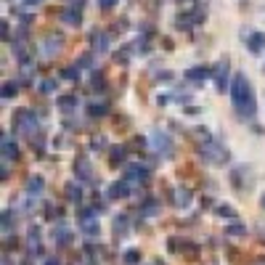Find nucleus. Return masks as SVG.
I'll use <instances>...</instances> for the list:
<instances>
[{"mask_svg":"<svg viewBox=\"0 0 265 265\" xmlns=\"http://www.w3.org/2000/svg\"><path fill=\"white\" fill-rule=\"evenodd\" d=\"M231 101H234L236 111L241 117H252L255 114V95H252L249 80L244 75H236L234 77V85H231Z\"/></svg>","mask_w":265,"mask_h":265,"instance_id":"nucleus-1","label":"nucleus"},{"mask_svg":"<svg viewBox=\"0 0 265 265\" xmlns=\"http://www.w3.org/2000/svg\"><path fill=\"white\" fill-rule=\"evenodd\" d=\"M199 156L207 162V165H225L228 162V149H223L220 143H202V149H199Z\"/></svg>","mask_w":265,"mask_h":265,"instance_id":"nucleus-2","label":"nucleus"},{"mask_svg":"<svg viewBox=\"0 0 265 265\" xmlns=\"http://www.w3.org/2000/svg\"><path fill=\"white\" fill-rule=\"evenodd\" d=\"M14 125H16V130H19L21 135H32V133L37 130L35 114H32L30 109H19V111H16V117H14Z\"/></svg>","mask_w":265,"mask_h":265,"instance_id":"nucleus-3","label":"nucleus"},{"mask_svg":"<svg viewBox=\"0 0 265 265\" xmlns=\"http://www.w3.org/2000/svg\"><path fill=\"white\" fill-rule=\"evenodd\" d=\"M80 228L85 231L88 236H95V234H98V218L93 215V210H85V212L80 215Z\"/></svg>","mask_w":265,"mask_h":265,"instance_id":"nucleus-4","label":"nucleus"},{"mask_svg":"<svg viewBox=\"0 0 265 265\" xmlns=\"http://www.w3.org/2000/svg\"><path fill=\"white\" fill-rule=\"evenodd\" d=\"M16 156H19V146L14 143L11 135H3V159L8 162V159H16Z\"/></svg>","mask_w":265,"mask_h":265,"instance_id":"nucleus-5","label":"nucleus"},{"mask_svg":"<svg viewBox=\"0 0 265 265\" xmlns=\"http://www.w3.org/2000/svg\"><path fill=\"white\" fill-rule=\"evenodd\" d=\"M109 196L111 199H125V196H130V186H127L125 180H117V183H111Z\"/></svg>","mask_w":265,"mask_h":265,"instance_id":"nucleus-6","label":"nucleus"},{"mask_svg":"<svg viewBox=\"0 0 265 265\" xmlns=\"http://www.w3.org/2000/svg\"><path fill=\"white\" fill-rule=\"evenodd\" d=\"M225 80H228V61H220L218 64V69H215V85H218V90H225Z\"/></svg>","mask_w":265,"mask_h":265,"instance_id":"nucleus-7","label":"nucleus"},{"mask_svg":"<svg viewBox=\"0 0 265 265\" xmlns=\"http://www.w3.org/2000/svg\"><path fill=\"white\" fill-rule=\"evenodd\" d=\"M127 178H130V180H140V183H146V180H149V170H146L143 165H130V167H127Z\"/></svg>","mask_w":265,"mask_h":265,"instance_id":"nucleus-8","label":"nucleus"},{"mask_svg":"<svg viewBox=\"0 0 265 265\" xmlns=\"http://www.w3.org/2000/svg\"><path fill=\"white\" fill-rule=\"evenodd\" d=\"M61 35H48V40H45V48H43V53L45 56H53V53H59V48H61Z\"/></svg>","mask_w":265,"mask_h":265,"instance_id":"nucleus-9","label":"nucleus"},{"mask_svg":"<svg viewBox=\"0 0 265 265\" xmlns=\"http://www.w3.org/2000/svg\"><path fill=\"white\" fill-rule=\"evenodd\" d=\"M75 172H77V178H82V180H90V162L85 159V156H80V159H77V165H75Z\"/></svg>","mask_w":265,"mask_h":265,"instance_id":"nucleus-10","label":"nucleus"},{"mask_svg":"<svg viewBox=\"0 0 265 265\" xmlns=\"http://www.w3.org/2000/svg\"><path fill=\"white\" fill-rule=\"evenodd\" d=\"M263 48H265V35H263V32L249 35V50H252V53H260Z\"/></svg>","mask_w":265,"mask_h":265,"instance_id":"nucleus-11","label":"nucleus"},{"mask_svg":"<svg viewBox=\"0 0 265 265\" xmlns=\"http://www.w3.org/2000/svg\"><path fill=\"white\" fill-rule=\"evenodd\" d=\"M186 77H188V80H207V77H210V69H207V66H194V69L186 72Z\"/></svg>","mask_w":265,"mask_h":265,"instance_id":"nucleus-12","label":"nucleus"},{"mask_svg":"<svg viewBox=\"0 0 265 265\" xmlns=\"http://www.w3.org/2000/svg\"><path fill=\"white\" fill-rule=\"evenodd\" d=\"M64 191H66V199H69V202H80L82 199V188L77 183H66Z\"/></svg>","mask_w":265,"mask_h":265,"instance_id":"nucleus-13","label":"nucleus"},{"mask_svg":"<svg viewBox=\"0 0 265 265\" xmlns=\"http://www.w3.org/2000/svg\"><path fill=\"white\" fill-rule=\"evenodd\" d=\"M61 19H64L66 24L77 27V24H80V11H77V8H66L64 14H61Z\"/></svg>","mask_w":265,"mask_h":265,"instance_id":"nucleus-14","label":"nucleus"},{"mask_svg":"<svg viewBox=\"0 0 265 265\" xmlns=\"http://www.w3.org/2000/svg\"><path fill=\"white\" fill-rule=\"evenodd\" d=\"M175 204L178 207H188L191 204V191L188 188H178L175 191Z\"/></svg>","mask_w":265,"mask_h":265,"instance_id":"nucleus-15","label":"nucleus"},{"mask_svg":"<svg viewBox=\"0 0 265 265\" xmlns=\"http://www.w3.org/2000/svg\"><path fill=\"white\" fill-rule=\"evenodd\" d=\"M77 106V95H61L59 98V109L61 111H72Z\"/></svg>","mask_w":265,"mask_h":265,"instance_id":"nucleus-16","label":"nucleus"},{"mask_svg":"<svg viewBox=\"0 0 265 265\" xmlns=\"http://www.w3.org/2000/svg\"><path fill=\"white\" fill-rule=\"evenodd\" d=\"M53 239L59 241L61 247H66V244H69V241H72V234H69V231L64 228V225H59V231H53Z\"/></svg>","mask_w":265,"mask_h":265,"instance_id":"nucleus-17","label":"nucleus"},{"mask_svg":"<svg viewBox=\"0 0 265 265\" xmlns=\"http://www.w3.org/2000/svg\"><path fill=\"white\" fill-rule=\"evenodd\" d=\"M43 186H45V180H43L40 175H35V178H30V180H27V191H30V194H40V191H43Z\"/></svg>","mask_w":265,"mask_h":265,"instance_id":"nucleus-18","label":"nucleus"},{"mask_svg":"<svg viewBox=\"0 0 265 265\" xmlns=\"http://www.w3.org/2000/svg\"><path fill=\"white\" fill-rule=\"evenodd\" d=\"M114 234L117 236H125L127 234V215H117L114 218Z\"/></svg>","mask_w":265,"mask_h":265,"instance_id":"nucleus-19","label":"nucleus"},{"mask_svg":"<svg viewBox=\"0 0 265 265\" xmlns=\"http://www.w3.org/2000/svg\"><path fill=\"white\" fill-rule=\"evenodd\" d=\"M154 143L159 146V149H165V156L172 154V143H170V138H167V135H154Z\"/></svg>","mask_w":265,"mask_h":265,"instance_id":"nucleus-20","label":"nucleus"},{"mask_svg":"<svg viewBox=\"0 0 265 265\" xmlns=\"http://www.w3.org/2000/svg\"><path fill=\"white\" fill-rule=\"evenodd\" d=\"M125 154H127V151H125V146H120V149H111V165H122V162H125Z\"/></svg>","mask_w":265,"mask_h":265,"instance_id":"nucleus-21","label":"nucleus"},{"mask_svg":"<svg viewBox=\"0 0 265 265\" xmlns=\"http://www.w3.org/2000/svg\"><path fill=\"white\" fill-rule=\"evenodd\" d=\"M93 48L95 50H106V35L104 32H93Z\"/></svg>","mask_w":265,"mask_h":265,"instance_id":"nucleus-22","label":"nucleus"},{"mask_svg":"<svg viewBox=\"0 0 265 265\" xmlns=\"http://www.w3.org/2000/svg\"><path fill=\"white\" fill-rule=\"evenodd\" d=\"M194 138H196V140H204V143H212V135H210V130H207V127H196V130H194Z\"/></svg>","mask_w":265,"mask_h":265,"instance_id":"nucleus-23","label":"nucleus"},{"mask_svg":"<svg viewBox=\"0 0 265 265\" xmlns=\"http://www.w3.org/2000/svg\"><path fill=\"white\" fill-rule=\"evenodd\" d=\"M88 111H90L93 117H101V114H106V104H90Z\"/></svg>","mask_w":265,"mask_h":265,"instance_id":"nucleus-24","label":"nucleus"},{"mask_svg":"<svg viewBox=\"0 0 265 265\" xmlns=\"http://www.w3.org/2000/svg\"><path fill=\"white\" fill-rule=\"evenodd\" d=\"M218 215L225 218V220H234V218H236V212L231 210V207H218Z\"/></svg>","mask_w":265,"mask_h":265,"instance_id":"nucleus-25","label":"nucleus"},{"mask_svg":"<svg viewBox=\"0 0 265 265\" xmlns=\"http://www.w3.org/2000/svg\"><path fill=\"white\" fill-rule=\"evenodd\" d=\"M11 95H16V82H5L3 85V98H11Z\"/></svg>","mask_w":265,"mask_h":265,"instance_id":"nucleus-26","label":"nucleus"},{"mask_svg":"<svg viewBox=\"0 0 265 265\" xmlns=\"http://www.w3.org/2000/svg\"><path fill=\"white\" fill-rule=\"evenodd\" d=\"M40 90H43V93H53V90H56V82H53V80H43V82H40Z\"/></svg>","mask_w":265,"mask_h":265,"instance_id":"nucleus-27","label":"nucleus"},{"mask_svg":"<svg viewBox=\"0 0 265 265\" xmlns=\"http://www.w3.org/2000/svg\"><path fill=\"white\" fill-rule=\"evenodd\" d=\"M138 257H140V252L138 249H130V252H125V263H138Z\"/></svg>","mask_w":265,"mask_h":265,"instance_id":"nucleus-28","label":"nucleus"},{"mask_svg":"<svg viewBox=\"0 0 265 265\" xmlns=\"http://www.w3.org/2000/svg\"><path fill=\"white\" fill-rule=\"evenodd\" d=\"M66 80H75V77H80V66H69V69L64 72Z\"/></svg>","mask_w":265,"mask_h":265,"instance_id":"nucleus-29","label":"nucleus"},{"mask_svg":"<svg viewBox=\"0 0 265 265\" xmlns=\"http://www.w3.org/2000/svg\"><path fill=\"white\" fill-rule=\"evenodd\" d=\"M228 234H231V236H241V234H247V228H241V225H231Z\"/></svg>","mask_w":265,"mask_h":265,"instance_id":"nucleus-30","label":"nucleus"},{"mask_svg":"<svg viewBox=\"0 0 265 265\" xmlns=\"http://www.w3.org/2000/svg\"><path fill=\"white\" fill-rule=\"evenodd\" d=\"M3 231H11V212L3 215Z\"/></svg>","mask_w":265,"mask_h":265,"instance_id":"nucleus-31","label":"nucleus"},{"mask_svg":"<svg viewBox=\"0 0 265 265\" xmlns=\"http://www.w3.org/2000/svg\"><path fill=\"white\" fill-rule=\"evenodd\" d=\"M114 3H117V0H98V5H101V8H111Z\"/></svg>","mask_w":265,"mask_h":265,"instance_id":"nucleus-32","label":"nucleus"},{"mask_svg":"<svg viewBox=\"0 0 265 265\" xmlns=\"http://www.w3.org/2000/svg\"><path fill=\"white\" fill-rule=\"evenodd\" d=\"M93 146H95V149H104L106 140H104V138H93Z\"/></svg>","mask_w":265,"mask_h":265,"instance_id":"nucleus-33","label":"nucleus"},{"mask_svg":"<svg viewBox=\"0 0 265 265\" xmlns=\"http://www.w3.org/2000/svg\"><path fill=\"white\" fill-rule=\"evenodd\" d=\"M45 265H61V260H59V257H48V260H45Z\"/></svg>","mask_w":265,"mask_h":265,"instance_id":"nucleus-34","label":"nucleus"},{"mask_svg":"<svg viewBox=\"0 0 265 265\" xmlns=\"http://www.w3.org/2000/svg\"><path fill=\"white\" fill-rule=\"evenodd\" d=\"M24 3H27V5H37L40 0H24Z\"/></svg>","mask_w":265,"mask_h":265,"instance_id":"nucleus-35","label":"nucleus"},{"mask_svg":"<svg viewBox=\"0 0 265 265\" xmlns=\"http://www.w3.org/2000/svg\"><path fill=\"white\" fill-rule=\"evenodd\" d=\"M3 265H11V260H3Z\"/></svg>","mask_w":265,"mask_h":265,"instance_id":"nucleus-36","label":"nucleus"},{"mask_svg":"<svg viewBox=\"0 0 265 265\" xmlns=\"http://www.w3.org/2000/svg\"><path fill=\"white\" fill-rule=\"evenodd\" d=\"M263 207H265V196H263Z\"/></svg>","mask_w":265,"mask_h":265,"instance_id":"nucleus-37","label":"nucleus"}]
</instances>
